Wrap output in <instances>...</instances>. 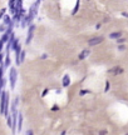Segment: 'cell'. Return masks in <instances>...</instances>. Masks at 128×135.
<instances>
[{
    "label": "cell",
    "instance_id": "15",
    "mask_svg": "<svg viewBox=\"0 0 128 135\" xmlns=\"http://www.w3.org/2000/svg\"><path fill=\"white\" fill-rule=\"evenodd\" d=\"M124 40H126V39H123V38H122V36H121V38H118V39H117V41H118L119 44H122V43H124Z\"/></svg>",
    "mask_w": 128,
    "mask_h": 135
},
{
    "label": "cell",
    "instance_id": "2",
    "mask_svg": "<svg viewBox=\"0 0 128 135\" xmlns=\"http://www.w3.org/2000/svg\"><path fill=\"white\" fill-rule=\"evenodd\" d=\"M16 78H18V73H16V69H10V85H11V89H14L15 86V83H16Z\"/></svg>",
    "mask_w": 128,
    "mask_h": 135
},
{
    "label": "cell",
    "instance_id": "17",
    "mask_svg": "<svg viewBox=\"0 0 128 135\" xmlns=\"http://www.w3.org/2000/svg\"><path fill=\"white\" fill-rule=\"evenodd\" d=\"M104 90H106V91H108V90H109V81L106 83V89H104Z\"/></svg>",
    "mask_w": 128,
    "mask_h": 135
},
{
    "label": "cell",
    "instance_id": "20",
    "mask_svg": "<svg viewBox=\"0 0 128 135\" xmlns=\"http://www.w3.org/2000/svg\"><path fill=\"white\" fill-rule=\"evenodd\" d=\"M3 44H4V43L0 40V53H1V50H3Z\"/></svg>",
    "mask_w": 128,
    "mask_h": 135
},
{
    "label": "cell",
    "instance_id": "8",
    "mask_svg": "<svg viewBox=\"0 0 128 135\" xmlns=\"http://www.w3.org/2000/svg\"><path fill=\"white\" fill-rule=\"evenodd\" d=\"M122 36V33L121 31H117V33H112L110 35H109V38L110 39H118Z\"/></svg>",
    "mask_w": 128,
    "mask_h": 135
},
{
    "label": "cell",
    "instance_id": "6",
    "mask_svg": "<svg viewBox=\"0 0 128 135\" xmlns=\"http://www.w3.org/2000/svg\"><path fill=\"white\" fill-rule=\"evenodd\" d=\"M34 26H30L29 29V33H28V38H27V44H30V41H31V39H33V34H34Z\"/></svg>",
    "mask_w": 128,
    "mask_h": 135
},
{
    "label": "cell",
    "instance_id": "22",
    "mask_svg": "<svg viewBox=\"0 0 128 135\" xmlns=\"http://www.w3.org/2000/svg\"><path fill=\"white\" fill-rule=\"evenodd\" d=\"M118 49H119V50H124V46H123V45H119Z\"/></svg>",
    "mask_w": 128,
    "mask_h": 135
},
{
    "label": "cell",
    "instance_id": "24",
    "mask_svg": "<svg viewBox=\"0 0 128 135\" xmlns=\"http://www.w3.org/2000/svg\"><path fill=\"white\" fill-rule=\"evenodd\" d=\"M122 15H123V16H127V18H128V14H127V13H123Z\"/></svg>",
    "mask_w": 128,
    "mask_h": 135
},
{
    "label": "cell",
    "instance_id": "7",
    "mask_svg": "<svg viewBox=\"0 0 128 135\" xmlns=\"http://www.w3.org/2000/svg\"><path fill=\"white\" fill-rule=\"evenodd\" d=\"M69 84H70V79H69V76L68 75H64V78H63V86L68 88Z\"/></svg>",
    "mask_w": 128,
    "mask_h": 135
},
{
    "label": "cell",
    "instance_id": "9",
    "mask_svg": "<svg viewBox=\"0 0 128 135\" xmlns=\"http://www.w3.org/2000/svg\"><path fill=\"white\" fill-rule=\"evenodd\" d=\"M21 125H23V116H21V114H19L18 115V129H21Z\"/></svg>",
    "mask_w": 128,
    "mask_h": 135
},
{
    "label": "cell",
    "instance_id": "19",
    "mask_svg": "<svg viewBox=\"0 0 128 135\" xmlns=\"http://www.w3.org/2000/svg\"><path fill=\"white\" fill-rule=\"evenodd\" d=\"M52 110H53V111H57V110H58V106H57V105H54V106H53V109H52Z\"/></svg>",
    "mask_w": 128,
    "mask_h": 135
},
{
    "label": "cell",
    "instance_id": "14",
    "mask_svg": "<svg viewBox=\"0 0 128 135\" xmlns=\"http://www.w3.org/2000/svg\"><path fill=\"white\" fill-rule=\"evenodd\" d=\"M89 90H80V93H79V95L80 97H83V95H86V94H88Z\"/></svg>",
    "mask_w": 128,
    "mask_h": 135
},
{
    "label": "cell",
    "instance_id": "4",
    "mask_svg": "<svg viewBox=\"0 0 128 135\" xmlns=\"http://www.w3.org/2000/svg\"><path fill=\"white\" fill-rule=\"evenodd\" d=\"M124 70L122 69L121 66H116V68H112L110 70H108L109 74H112V75H119V74H122Z\"/></svg>",
    "mask_w": 128,
    "mask_h": 135
},
{
    "label": "cell",
    "instance_id": "10",
    "mask_svg": "<svg viewBox=\"0 0 128 135\" xmlns=\"http://www.w3.org/2000/svg\"><path fill=\"white\" fill-rule=\"evenodd\" d=\"M9 65H10V58H9V53H8V54H6V58H5V65H4V66L8 68Z\"/></svg>",
    "mask_w": 128,
    "mask_h": 135
},
{
    "label": "cell",
    "instance_id": "21",
    "mask_svg": "<svg viewBox=\"0 0 128 135\" xmlns=\"http://www.w3.org/2000/svg\"><path fill=\"white\" fill-rule=\"evenodd\" d=\"M47 93H48V89H45V90L43 91V97H45V95H47Z\"/></svg>",
    "mask_w": 128,
    "mask_h": 135
},
{
    "label": "cell",
    "instance_id": "16",
    "mask_svg": "<svg viewBox=\"0 0 128 135\" xmlns=\"http://www.w3.org/2000/svg\"><path fill=\"white\" fill-rule=\"evenodd\" d=\"M5 11H6V9H3V10H1V11H0V19H1V18L4 16V14H5Z\"/></svg>",
    "mask_w": 128,
    "mask_h": 135
},
{
    "label": "cell",
    "instance_id": "23",
    "mask_svg": "<svg viewBox=\"0 0 128 135\" xmlns=\"http://www.w3.org/2000/svg\"><path fill=\"white\" fill-rule=\"evenodd\" d=\"M1 61H3V55H1V53H0V64H1Z\"/></svg>",
    "mask_w": 128,
    "mask_h": 135
},
{
    "label": "cell",
    "instance_id": "3",
    "mask_svg": "<svg viewBox=\"0 0 128 135\" xmlns=\"http://www.w3.org/2000/svg\"><path fill=\"white\" fill-rule=\"evenodd\" d=\"M103 40H104L103 36H96V38L90 39V40L88 41V44L90 45V46H94V45H98V44H100V43H103Z\"/></svg>",
    "mask_w": 128,
    "mask_h": 135
},
{
    "label": "cell",
    "instance_id": "1",
    "mask_svg": "<svg viewBox=\"0 0 128 135\" xmlns=\"http://www.w3.org/2000/svg\"><path fill=\"white\" fill-rule=\"evenodd\" d=\"M1 106H0V109H1V114H4V115H8V104H9V99H8V93H3L1 94Z\"/></svg>",
    "mask_w": 128,
    "mask_h": 135
},
{
    "label": "cell",
    "instance_id": "5",
    "mask_svg": "<svg viewBox=\"0 0 128 135\" xmlns=\"http://www.w3.org/2000/svg\"><path fill=\"white\" fill-rule=\"evenodd\" d=\"M89 54H90V50L89 49H86V50H83L80 54H79V60H83V59H86L88 56Z\"/></svg>",
    "mask_w": 128,
    "mask_h": 135
},
{
    "label": "cell",
    "instance_id": "11",
    "mask_svg": "<svg viewBox=\"0 0 128 135\" xmlns=\"http://www.w3.org/2000/svg\"><path fill=\"white\" fill-rule=\"evenodd\" d=\"M4 24H5V25H10V24H11V20H10L9 16H5V18H4Z\"/></svg>",
    "mask_w": 128,
    "mask_h": 135
},
{
    "label": "cell",
    "instance_id": "13",
    "mask_svg": "<svg viewBox=\"0 0 128 135\" xmlns=\"http://www.w3.org/2000/svg\"><path fill=\"white\" fill-rule=\"evenodd\" d=\"M24 58H25V51H21V55H20V58H19V60H20V64L24 61Z\"/></svg>",
    "mask_w": 128,
    "mask_h": 135
},
{
    "label": "cell",
    "instance_id": "12",
    "mask_svg": "<svg viewBox=\"0 0 128 135\" xmlns=\"http://www.w3.org/2000/svg\"><path fill=\"white\" fill-rule=\"evenodd\" d=\"M79 9V0H77V3H75V6H74V9H73V14H75Z\"/></svg>",
    "mask_w": 128,
    "mask_h": 135
},
{
    "label": "cell",
    "instance_id": "18",
    "mask_svg": "<svg viewBox=\"0 0 128 135\" xmlns=\"http://www.w3.org/2000/svg\"><path fill=\"white\" fill-rule=\"evenodd\" d=\"M4 30H5V25H0V31L3 33Z\"/></svg>",
    "mask_w": 128,
    "mask_h": 135
}]
</instances>
